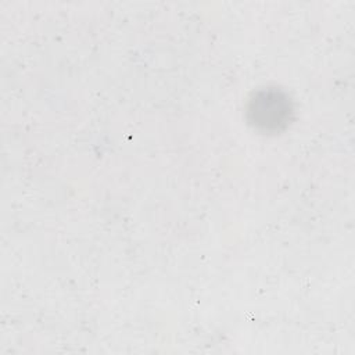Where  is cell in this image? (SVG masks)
Instances as JSON below:
<instances>
[{
    "label": "cell",
    "instance_id": "6da1fadb",
    "mask_svg": "<svg viewBox=\"0 0 355 355\" xmlns=\"http://www.w3.org/2000/svg\"><path fill=\"white\" fill-rule=\"evenodd\" d=\"M287 98L276 92L262 93L259 98L252 101L251 114H254V121L266 126H276L288 115Z\"/></svg>",
    "mask_w": 355,
    "mask_h": 355
}]
</instances>
